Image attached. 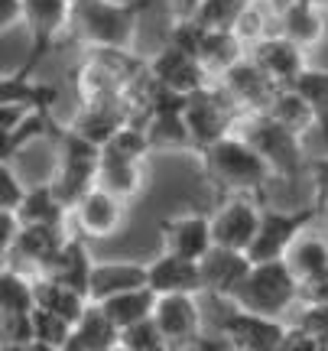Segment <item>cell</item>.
Listing matches in <instances>:
<instances>
[{"label": "cell", "instance_id": "cell-1", "mask_svg": "<svg viewBox=\"0 0 328 351\" xmlns=\"http://www.w3.org/2000/svg\"><path fill=\"white\" fill-rule=\"evenodd\" d=\"M202 169L205 179L212 182L218 195L225 199H260L266 186L277 179L273 169L266 166V160L253 150L240 134H227L225 140H218L215 147H208L202 153Z\"/></svg>", "mask_w": 328, "mask_h": 351}, {"label": "cell", "instance_id": "cell-2", "mask_svg": "<svg viewBox=\"0 0 328 351\" xmlns=\"http://www.w3.org/2000/svg\"><path fill=\"white\" fill-rule=\"evenodd\" d=\"M140 23V3L121 0H75L68 33L91 49H121L127 52Z\"/></svg>", "mask_w": 328, "mask_h": 351}, {"label": "cell", "instance_id": "cell-3", "mask_svg": "<svg viewBox=\"0 0 328 351\" xmlns=\"http://www.w3.org/2000/svg\"><path fill=\"white\" fill-rule=\"evenodd\" d=\"M296 300H303V283H299V276L292 274L290 263L264 261L253 263L251 274L240 280V287L234 289V296L227 302H234L244 313L279 319Z\"/></svg>", "mask_w": 328, "mask_h": 351}, {"label": "cell", "instance_id": "cell-4", "mask_svg": "<svg viewBox=\"0 0 328 351\" xmlns=\"http://www.w3.org/2000/svg\"><path fill=\"white\" fill-rule=\"evenodd\" d=\"M98 169H101V147L75 134L72 127H59L55 130V173L49 182L68 208H75L98 186Z\"/></svg>", "mask_w": 328, "mask_h": 351}, {"label": "cell", "instance_id": "cell-5", "mask_svg": "<svg viewBox=\"0 0 328 351\" xmlns=\"http://www.w3.org/2000/svg\"><path fill=\"white\" fill-rule=\"evenodd\" d=\"M240 137L264 156L277 179L292 182V179L303 176V169H309V163L303 156V137L292 134L290 127H283L279 121H273L270 114H247V117H240Z\"/></svg>", "mask_w": 328, "mask_h": 351}, {"label": "cell", "instance_id": "cell-6", "mask_svg": "<svg viewBox=\"0 0 328 351\" xmlns=\"http://www.w3.org/2000/svg\"><path fill=\"white\" fill-rule=\"evenodd\" d=\"M240 117L244 114L221 91V85H205L202 91L189 95L186 98V124L192 134V150L205 153L208 147H215L218 140H225L231 134L234 121H240Z\"/></svg>", "mask_w": 328, "mask_h": 351}, {"label": "cell", "instance_id": "cell-7", "mask_svg": "<svg viewBox=\"0 0 328 351\" xmlns=\"http://www.w3.org/2000/svg\"><path fill=\"white\" fill-rule=\"evenodd\" d=\"M225 302V313L218 315V328L225 341L234 351H277L286 328L279 319H270V315H257V313H244L234 302Z\"/></svg>", "mask_w": 328, "mask_h": 351}, {"label": "cell", "instance_id": "cell-8", "mask_svg": "<svg viewBox=\"0 0 328 351\" xmlns=\"http://www.w3.org/2000/svg\"><path fill=\"white\" fill-rule=\"evenodd\" d=\"M316 208H299V212H283V208H264V221L260 231L253 238L251 263H264V261H286L290 247L299 241V234L305 231V225L316 218Z\"/></svg>", "mask_w": 328, "mask_h": 351}, {"label": "cell", "instance_id": "cell-9", "mask_svg": "<svg viewBox=\"0 0 328 351\" xmlns=\"http://www.w3.org/2000/svg\"><path fill=\"white\" fill-rule=\"evenodd\" d=\"M218 85H221V91H225L227 98L234 101V108H238L244 117H247V114H266L279 91L277 82L266 75L251 56H244L238 65H231L225 75L218 78Z\"/></svg>", "mask_w": 328, "mask_h": 351}, {"label": "cell", "instance_id": "cell-10", "mask_svg": "<svg viewBox=\"0 0 328 351\" xmlns=\"http://www.w3.org/2000/svg\"><path fill=\"white\" fill-rule=\"evenodd\" d=\"M264 221V208L257 205V199H225L212 215V234H215V247L225 251H251L253 238L260 231Z\"/></svg>", "mask_w": 328, "mask_h": 351}, {"label": "cell", "instance_id": "cell-11", "mask_svg": "<svg viewBox=\"0 0 328 351\" xmlns=\"http://www.w3.org/2000/svg\"><path fill=\"white\" fill-rule=\"evenodd\" d=\"M147 72H150V78L160 88L173 91V95H182V98H189V95H195V91H202V88L208 85V78H212L208 72H205V65H202L199 56L179 49V46H173V43H166L163 49L147 62Z\"/></svg>", "mask_w": 328, "mask_h": 351}, {"label": "cell", "instance_id": "cell-12", "mask_svg": "<svg viewBox=\"0 0 328 351\" xmlns=\"http://www.w3.org/2000/svg\"><path fill=\"white\" fill-rule=\"evenodd\" d=\"M72 221H75L81 238H91V241L114 238L127 221V202L117 199L108 189L94 186L88 195L72 208Z\"/></svg>", "mask_w": 328, "mask_h": 351}, {"label": "cell", "instance_id": "cell-13", "mask_svg": "<svg viewBox=\"0 0 328 351\" xmlns=\"http://www.w3.org/2000/svg\"><path fill=\"white\" fill-rule=\"evenodd\" d=\"M160 241H163L166 254H179L189 261H202L205 254L215 247V234H212V215L199 212H182L173 218L160 221Z\"/></svg>", "mask_w": 328, "mask_h": 351}, {"label": "cell", "instance_id": "cell-14", "mask_svg": "<svg viewBox=\"0 0 328 351\" xmlns=\"http://www.w3.org/2000/svg\"><path fill=\"white\" fill-rule=\"evenodd\" d=\"M153 319H156V326L163 328V335H166V341L173 345V351H186L189 345L199 341V335H202L199 296H189V293L160 296Z\"/></svg>", "mask_w": 328, "mask_h": 351}, {"label": "cell", "instance_id": "cell-15", "mask_svg": "<svg viewBox=\"0 0 328 351\" xmlns=\"http://www.w3.org/2000/svg\"><path fill=\"white\" fill-rule=\"evenodd\" d=\"M147 287L156 296H176V293H189V296H202L205 293V276L202 261H189L179 254H160L147 263Z\"/></svg>", "mask_w": 328, "mask_h": 351}, {"label": "cell", "instance_id": "cell-16", "mask_svg": "<svg viewBox=\"0 0 328 351\" xmlns=\"http://www.w3.org/2000/svg\"><path fill=\"white\" fill-rule=\"evenodd\" d=\"M23 7H26L23 23L29 29V36H33V59H29V65H33L42 52L52 49L55 39L68 33V26H72V0H23ZM29 65H26V72H29Z\"/></svg>", "mask_w": 328, "mask_h": 351}, {"label": "cell", "instance_id": "cell-17", "mask_svg": "<svg viewBox=\"0 0 328 351\" xmlns=\"http://www.w3.org/2000/svg\"><path fill=\"white\" fill-rule=\"evenodd\" d=\"M247 56H251L253 62L260 65L279 88L292 85L296 75L305 69V49L296 46L292 39H286L283 33H270V36H264L260 43H253L251 49H247Z\"/></svg>", "mask_w": 328, "mask_h": 351}, {"label": "cell", "instance_id": "cell-18", "mask_svg": "<svg viewBox=\"0 0 328 351\" xmlns=\"http://www.w3.org/2000/svg\"><path fill=\"white\" fill-rule=\"evenodd\" d=\"M251 257L244 251H225V247H212L202 257V276H205V293L212 300H231L240 280L251 274Z\"/></svg>", "mask_w": 328, "mask_h": 351}, {"label": "cell", "instance_id": "cell-19", "mask_svg": "<svg viewBox=\"0 0 328 351\" xmlns=\"http://www.w3.org/2000/svg\"><path fill=\"white\" fill-rule=\"evenodd\" d=\"M68 238H72V234H68L65 225H23L10 257L16 254L20 261H26L33 267V274H46Z\"/></svg>", "mask_w": 328, "mask_h": 351}, {"label": "cell", "instance_id": "cell-20", "mask_svg": "<svg viewBox=\"0 0 328 351\" xmlns=\"http://www.w3.org/2000/svg\"><path fill=\"white\" fill-rule=\"evenodd\" d=\"M147 263H130V261H94L91 270V302H104L111 296L130 293V289L147 287Z\"/></svg>", "mask_w": 328, "mask_h": 351}, {"label": "cell", "instance_id": "cell-21", "mask_svg": "<svg viewBox=\"0 0 328 351\" xmlns=\"http://www.w3.org/2000/svg\"><path fill=\"white\" fill-rule=\"evenodd\" d=\"M277 23H279V33L286 39H292L296 46H303V49L318 46L328 29L325 10H322L318 0H296L292 7L277 13Z\"/></svg>", "mask_w": 328, "mask_h": 351}, {"label": "cell", "instance_id": "cell-22", "mask_svg": "<svg viewBox=\"0 0 328 351\" xmlns=\"http://www.w3.org/2000/svg\"><path fill=\"white\" fill-rule=\"evenodd\" d=\"M127 121H130V111H127L124 104H81L78 117L68 127H72L75 134H81L85 140L104 147Z\"/></svg>", "mask_w": 328, "mask_h": 351}, {"label": "cell", "instance_id": "cell-23", "mask_svg": "<svg viewBox=\"0 0 328 351\" xmlns=\"http://www.w3.org/2000/svg\"><path fill=\"white\" fill-rule=\"evenodd\" d=\"M91 270H94V261H91L85 241L68 238L65 241V247L59 251V257L52 261V267L42 276H52V280H59V283H65V287H72V289H78V293H85V296H88Z\"/></svg>", "mask_w": 328, "mask_h": 351}, {"label": "cell", "instance_id": "cell-24", "mask_svg": "<svg viewBox=\"0 0 328 351\" xmlns=\"http://www.w3.org/2000/svg\"><path fill=\"white\" fill-rule=\"evenodd\" d=\"M33 276H36V309L55 313V315H62L65 322L78 326V319L91 306L88 296L72 287H65V283H59V280H52V276H42V274H33Z\"/></svg>", "mask_w": 328, "mask_h": 351}, {"label": "cell", "instance_id": "cell-25", "mask_svg": "<svg viewBox=\"0 0 328 351\" xmlns=\"http://www.w3.org/2000/svg\"><path fill=\"white\" fill-rule=\"evenodd\" d=\"M23 225H65L72 218V208L59 199V192L52 189V182L33 186L26 192L23 205L16 208Z\"/></svg>", "mask_w": 328, "mask_h": 351}, {"label": "cell", "instance_id": "cell-26", "mask_svg": "<svg viewBox=\"0 0 328 351\" xmlns=\"http://www.w3.org/2000/svg\"><path fill=\"white\" fill-rule=\"evenodd\" d=\"M244 56H247V46L238 39L234 29H208V33H205V43H202V52H199L205 72L215 78H221L227 69L238 65Z\"/></svg>", "mask_w": 328, "mask_h": 351}, {"label": "cell", "instance_id": "cell-27", "mask_svg": "<svg viewBox=\"0 0 328 351\" xmlns=\"http://www.w3.org/2000/svg\"><path fill=\"white\" fill-rule=\"evenodd\" d=\"M156 300H160V296H156L150 287H140V289H130V293H121V296H111V300L98 302V306L111 315L114 326L124 332V328L150 319V315L156 313Z\"/></svg>", "mask_w": 328, "mask_h": 351}, {"label": "cell", "instance_id": "cell-28", "mask_svg": "<svg viewBox=\"0 0 328 351\" xmlns=\"http://www.w3.org/2000/svg\"><path fill=\"white\" fill-rule=\"evenodd\" d=\"M286 263L292 267V274L299 276V283H312L322 274H328V241L318 234H299V241L290 247Z\"/></svg>", "mask_w": 328, "mask_h": 351}, {"label": "cell", "instance_id": "cell-29", "mask_svg": "<svg viewBox=\"0 0 328 351\" xmlns=\"http://www.w3.org/2000/svg\"><path fill=\"white\" fill-rule=\"evenodd\" d=\"M98 186L114 192L117 199L134 202L143 189V163H130V160H114L101 153V169H98Z\"/></svg>", "mask_w": 328, "mask_h": 351}, {"label": "cell", "instance_id": "cell-30", "mask_svg": "<svg viewBox=\"0 0 328 351\" xmlns=\"http://www.w3.org/2000/svg\"><path fill=\"white\" fill-rule=\"evenodd\" d=\"M286 88H292L309 104V111L316 114V130L322 137H328V69L305 65L303 72L296 75V82Z\"/></svg>", "mask_w": 328, "mask_h": 351}, {"label": "cell", "instance_id": "cell-31", "mask_svg": "<svg viewBox=\"0 0 328 351\" xmlns=\"http://www.w3.org/2000/svg\"><path fill=\"white\" fill-rule=\"evenodd\" d=\"M36 313V276L3 267L0 274V315Z\"/></svg>", "mask_w": 328, "mask_h": 351}, {"label": "cell", "instance_id": "cell-32", "mask_svg": "<svg viewBox=\"0 0 328 351\" xmlns=\"http://www.w3.org/2000/svg\"><path fill=\"white\" fill-rule=\"evenodd\" d=\"M75 335L85 341V345H91L94 351H114L121 345V328L114 326L111 315L104 313L98 302H91L88 309H85V315L78 319Z\"/></svg>", "mask_w": 328, "mask_h": 351}, {"label": "cell", "instance_id": "cell-33", "mask_svg": "<svg viewBox=\"0 0 328 351\" xmlns=\"http://www.w3.org/2000/svg\"><path fill=\"white\" fill-rule=\"evenodd\" d=\"M266 114H270L273 121H279L283 127H290L292 134H299V137H305V134L316 127V114L309 111V104H305L292 88H279Z\"/></svg>", "mask_w": 328, "mask_h": 351}, {"label": "cell", "instance_id": "cell-34", "mask_svg": "<svg viewBox=\"0 0 328 351\" xmlns=\"http://www.w3.org/2000/svg\"><path fill=\"white\" fill-rule=\"evenodd\" d=\"M59 127L52 124L49 111H29L16 127L3 130V163H13V153H20L26 143L46 137V134H55Z\"/></svg>", "mask_w": 328, "mask_h": 351}, {"label": "cell", "instance_id": "cell-35", "mask_svg": "<svg viewBox=\"0 0 328 351\" xmlns=\"http://www.w3.org/2000/svg\"><path fill=\"white\" fill-rule=\"evenodd\" d=\"M251 3H257V0H202L195 20L205 29H234V23L244 16Z\"/></svg>", "mask_w": 328, "mask_h": 351}, {"label": "cell", "instance_id": "cell-36", "mask_svg": "<svg viewBox=\"0 0 328 351\" xmlns=\"http://www.w3.org/2000/svg\"><path fill=\"white\" fill-rule=\"evenodd\" d=\"M121 345L130 351H173V345L166 341L163 328L156 326V319H143L137 326H130L121 332Z\"/></svg>", "mask_w": 328, "mask_h": 351}, {"label": "cell", "instance_id": "cell-37", "mask_svg": "<svg viewBox=\"0 0 328 351\" xmlns=\"http://www.w3.org/2000/svg\"><path fill=\"white\" fill-rule=\"evenodd\" d=\"M33 328H36V341H46V345H55V348H62L65 341L72 339V332H75L72 322H65L62 315L46 313V309L33 313Z\"/></svg>", "mask_w": 328, "mask_h": 351}, {"label": "cell", "instance_id": "cell-38", "mask_svg": "<svg viewBox=\"0 0 328 351\" xmlns=\"http://www.w3.org/2000/svg\"><path fill=\"white\" fill-rule=\"evenodd\" d=\"M303 332H309L312 339L328 348V302H303V313L296 315V322Z\"/></svg>", "mask_w": 328, "mask_h": 351}, {"label": "cell", "instance_id": "cell-39", "mask_svg": "<svg viewBox=\"0 0 328 351\" xmlns=\"http://www.w3.org/2000/svg\"><path fill=\"white\" fill-rule=\"evenodd\" d=\"M234 33H238V39L247 46V49H251L253 43H260L264 36H270L266 13H264V7H260V0H257V3H251V7L244 10V16L234 23Z\"/></svg>", "mask_w": 328, "mask_h": 351}, {"label": "cell", "instance_id": "cell-40", "mask_svg": "<svg viewBox=\"0 0 328 351\" xmlns=\"http://www.w3.org/2000/svg\"><path fill=\"white\" fill-rule=\"evenodd\" d=\"M29 189L13 173V163H0V212H16Z\"/></svg>", "mask_w": 328, "mask_h": 351}, {"label": "cell", "instance_id": "cell-41", "mask_svg": "<svg viewBox=\"0 0 328 351\" xmlns=\"http://www.w3.org/2000/svg\"><path fill=\"white\" fill-rule=\"evenodd\" d=\"M3 345H29L36 341V328H33V313H16L3 315Z\"/></svg>", "mask_w": 328, "mask_h": 351}, {"label": "cell", "instance_id": "cell-42", "mask_svg": "<svg viewBox=\"0 0 328 351\" xmlns=\"http://www.w3.org/2000/svg\"><path fill=\"white\" fill-rule=\"evenodd\" d=\"M305 173L312 176V189H316V212L328 218V156L312 160Z\"/></svg>", "mask_w": 328, "mask_h": 351}, {"label": "cell", "instance_id": "cell-43", "mask_svg": "<svg viewBox=\"0 0 328 351\" xmlns=\"http://www.w3.org/2000/svg\"><path fill=\"white\" fill-rule=\"evenodd\" d=\"M23 231V221L16 212H0V251L3 257H10V251L16 247V238Z\"/></svg>", "mask_w": 328, "mask_h": 351}, {"label": "cell", "instance_id": "cell-44", "mask_svg": "<svg viewBox=\"0 0 328 351\" xmlns=\"http://www.w3.org/2000/svg\"><path fill=\"white\" fill-rule=\"evenodd\" d=\"M277 351H322V345H318V341L312 339L309 332H303L299 326H290Z\"/></svg>", "mask_w": 328, "mask_h": 351}, {"label": "cell", "instance_id": "cell-45", "mask_svg": "<svg viewBox=\"0 0 328 351\" xmlns=\"http://www.w3.org/2000/svg\"><path fill=\"white\" fill-rule=\"evenodd\" d=\"M23 16H26L23 0H0V26H3V33L13 29V23H23Z\"/></svg>", "mask_w": 328, "mask_h": 351}, {"label": "cell", "instance_id": "cell-46", "mask_svg": "<svg viewBox=\"0 0 328 351\" xmlns=\"http://www.w3.org/2000/svg\"><path fill=\"white\" fill-rule=\"evenodd\" d=\"M303 302H328V274L303 287Z\"/></svg>", "mask_w": 328, "mask_h": 351}, {"label": "cell", "instance_id": "cell-47", "mask_svg": "<svg viewBox=\"0 0 328 351\" xmlns=\"http://www.w3.org/2000/svg\"><path fill=\"white\" fill-rule=\"evenodd\" d=\"M169 3V16L173 20H192L199 7H202V0H166Z\"/></svg>", "mask_w": 328, "mask_h": 351}, {"label": "cell", "instance_id": "cell-48", "mask_svg": "<svg viewBox=\"0 0 328 351\" xmlns=\"http://www.w3.org/2000/svg\"><path fill=\"white\" fill-rule=\"evenodd\" d=\"M0 351H59V348L46 345V341H29V345H3Z\"/></svg>", "mask_w": 328, "mask_h": 351}, {"label": "cell", "instance_id": "cell-49", "mask_svg": "<svg viewBox=\"0 0 328 351\" xmlns=\"http://www.w3.org/2000/svg\"><path fill=\"white\" fill-rule=\"evenodd\" d=\"M59 351H94V348H91V345H85V341H81V339L75 335V332H72V339L65 341V345H62Z\"/></svg>", "mask_w": 328, "mask_h": 351}, {"label": "cell", "instance_id": "cell-50", "mask_svg": "<svg viewBox=\"0 0 328 351\" xmlns=\"http://www.w3.org/2000/svg\"><path fill=\"white\" fill-rule=\"evenodd\" d=\"M114 351H130V348H124V345H117V348H114Z\"/></svg>", "mask_w": 328, "mask_h": 351}, {"label": "cell", "instance_id": "cell-51", "mask_svg": "<svg viewBox=\"0 0 328 351\" xmlns=\"http://www.w3.org/2000/svg\"><path fill=\"white\" fill-rule=\"evenodd\" d=\"M322 351H328V348H322Z\"/></svg>", "mask_w": 328, "mask_h": 351}]
</instances>
